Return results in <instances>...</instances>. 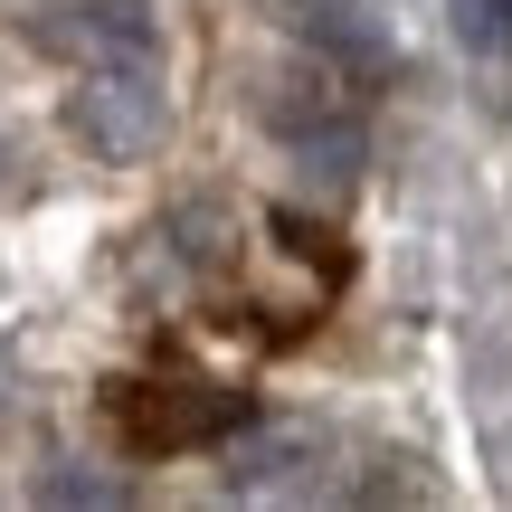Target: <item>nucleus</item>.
Wrapping results in <instances>:
<instances>
[{"label": "nucleus", "instance_id": "obj_1", "mask_svg": "<svg viewBox=\"0 0 512 512\" xmlns=\"http://www.w3.org/2000/svg\"><path fill=\"white\" fill-rule=\"evenodd\" d=\"M67 124L86 133V152L105 162H143L171 124V95H162V67H86L67 95Z\"/></svg>", "mask_w": 512, "mask_h": 512}, {"label": "nucleus", "instance_id": "obj_2", "mask_svg": "<svg viewBox=\"0 0 512 512\" xmlns=\"http://www.w3.org/2000/svg\"><path fill=\"white\" fill-rule=\"evenodd\" d=\"M266 124L285 133V152H294L304 171H323L332 190L361 171V114H351L323 76H285V95H266Z\"/></svg>", "mask_w": 512, "mask_h": 512}, {"label": "nucleus", "instance_id": "obj_3", "mask_svg": "<svg viewBox=\"0 0 512 512\" xmlns=\"http://www.w3.org/2000/svg\"><path fill=\"white\" fill-rule=\"evenodd\" d=\"M48 48H67L76 67H162V19L152 0H67L48 19Z\"/></svg>", "mask_w": 512, "mask_h": 512}, {"label": "nucleus", "instance_id": "obj_4", "mask_svg": "<svg viewBox=\"0 0 512 512\" xmlns=\"http://www.w3.org/2000/svg\"><path fill=\"white\" fill-rule=\"evenodd\" d=\"M275 19H285L294 38H313V57H332V67H380L389 57V29H380V10L370 0H266Z\"/></svg>", "mask_w": 512, "mask_h": 512}, {"label": "nucleus", "instance_id": "obj_5", "mask_svg": "<svg viewBox=\"0 0 512 512\" xmlns=\"http://www.w3.org/2000/svg\"><path fill=\"white\" fill-rule=\"evenodd\" d=\"M313 465H323V437H304V427H275V437H256L247 456H228V484L238 494H313Z\"/></svg>", "mask_w": 512, "mask_h": 512}, {"label": "nucleus", "instance_id": "obj_6", "mask_svg": "<svg viewBox=\"0 0 512 512\" xmlns=\"http://www.w3.org/2000/svg\"><path fill=\"white\" fill-rule=\"evenodd\" d=\"M456 38L475 57H512V0H456Z\"/></svg>", "mask_w": 512, "mask_h": 512}, {"label": "nucleus", "instance_id": "obj_7", "mask_svg": "<svg viewBox=\"0 0 512 512\" xmlns=\"http://www.w3.org/2000/svg\"><path fill=\"white\" fill-rule=\"evenodd\" d=\"M38 494H48V503H124V494H114V484H76V475H48V484H38Z\"/></svg>", "mask_w": 512, "mask_h": 512}, {"label": "nucleus", "instance_id": "obj_8", "mask_svg": "<svg viewBox=\"0 0 512 512\" xmlns=\"http://www.w3.org/2000/svg\"><path fill=\"white\" fill-rule=\"evenodd\" d=\"M0 181H10V143H0Z\"/></svg>", "mask_w": 512, "mask_h": 512}]
</instances>
